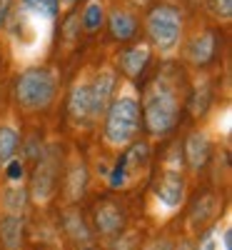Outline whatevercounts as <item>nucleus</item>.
<instances>
[{"label": "nucleus", "mask_w": 232, "mask_h": 250, "mask_svg": "<svg viewBox=\"0 0 232 250\" xmlns=\"http://www.w3.org/2000/svg\"><path fill=\"white\" fill-rule=\"evenodd\" d=\"M68 118L77 128H90L97 120L95 113V100H93V78L82 75L75 80V85L68 98Z\"/></svg>", "instance_id": "8"}, {"label": "nucleus", "mask_w": 232, "mask_h": 250, "mask_svg": "<svg viewBox=\"0 0 232 250\" xmlns=\"http://www.w3.org/2000/svg\"><path fill=\"white\" fill-rule=\"evenodd\" d=\"M142 125L153 138L167 135L180 120L182 110V90L177 78L170 75V70L157 73V78L145 88L142 93Z\"/></svg>", "instance_id": "1"}, {"label": "nucleus", "mask_w": 232, "mask_h": 250, "mask_svg": "<svg viewBox=\"0 0 232 250\" xmlns=\"http://www.w3.org/2000/svg\"><path fill=\"white\" fill-rule=\"evenodd\" d=\"M197 250H217V230H210L202 235V243Z\"/></svg>", "instance_id": "24"}, {"label": "nucleus", "mask_w": 232, "mask_h": 250, "mask_svg": "<svg viewBox=\"0 0 232 250\" xmlns=\"http://www.w3.org/2000/svg\"><path fill=\"white\" fill-rule=\"evenodd\" d=\"M75 3H77V0H58V10H62V13H65V10H70Z\"/></svg>", "instance_id": "26"}, {"label": "nucleus", "mask_w": 232, "mask_h": 250, "mask_svg": "<svg viewBox=\"0 0 232 250\" xmlns=\"http://www.w3.org/2000/svg\"><path fill=\"white\" fill-rule=\"evenodd\" d=\"M220 198L213 193L197 195L187 213V233H202L210 223H215V218L220 215Z\"/></svg>", "instance_id": "9"}, {"label": "nucleus", "mask_w": 232, "mask_h": 250, "mask_svg": "<svg viewBox=\"0 0 232 250\" xmlns=\"http://www.w3.org/2000/svg\"><path fill=\"white\" fill-rule=\"evenodd\" d=\"M217 240L222 243V250H232V230H230V223L225 225L222 235H217Z\"/></svg>", "instance_id": "25"}, {"label": "nucleus", "mask_w": 232, "mask_h": 250, "mask_svg": "<svg viewBox=\"0 0 232 250\" xmlns=\"http://www.w3.org/2000/svg\"><path fill=\"white\" fill-rule=\"evenodd\" d=\"M108 28H110V35L115 40H130L135 35V28H137V20L133 18V13L122 10V8H115L110 10L108 15Z\"/></svg>", "instance_id": "15"}, {"label": "nucleus", "mask_w": 232, "mask_h": 250, "mask_svg": "<svg viewBox=\"0 0 232 250\" xmlns=\"http://www.w3.org/2000/svg\"><path fill=\"white\" fill-rule=\"evenodd\" d=\"M23 215L5 213L0 218V243L5 250H20L23 248Z\"/></svg>", "instance_id": "14"}, {"label": "nucleus", "mask_w": 232, "mask_h": 250, "mask_svg": "<svg viewBox=\"0 0 232 250\" xmlns=\"http://www.w3.org/2000/svg\"><path fill=\"white\" fill-rule=\"evenodd\" d=\"M185 195H187V183H185L182 173L180 170H165V175L157 180V185L150 193V213L157 220L173 218L182 208Z\"/></svg>", "instance_id": "5"}, {"label": "nucleus", "mask_w": 232, "mask_h": 250, "mask_svg": "<svg viewBox=\"0 0 232 250\" xmlns=\"http://www.w3.org/2000/svg\"><path fill=\"white\" fill-rule=\"evenodd\" d=\"M142 128V108L133 85H122L113 93L110 103L102 110V140L108 148L122 150L125 145L137 140Z\"/></svg>", "instance_id": "2"}, {"label": "nucleus", "mask_w": 232, "mask_h": 250, "mask_svg": "<svg viewBox=\"0 0 232 250\" xmlns=\"http://www.w3.org/2000/svg\"><path fill=\"white\" fill-rule=\"evenodd\" d=\"M145 33H147V40L150 45L170 58L177 53L180 43H182V15L177 8L173 5H155L145 18Z\"/></svg>", "instance_id": "3"}, {"label": "nucleus", "mask_w": 232, "mask_h": 250, "mask_svg": "<svg viewBox=\"0 0 232 250\" xmlns=\"http://www.w3.org/2000/svg\"><path fill=\"white\" fill-rule=\"evenodd\" d=\"M135 3H140V5H142V3H147V0H135Z\"/></svg>", "instance_id": "28"}, {"label": "nucleus", "mask_w": 232, "mask_h": 250, "mask_svg": "<svg viewBox=\"0 0 232 250\" xmlns=\"http://www.w3.org/2000/svg\"><path fill=\"white\" fill-rule=\"evenodd\" d=\"M125 148L128 150L117 158L115 168L110 170V188H115V190H125V188L135 185L147 173V160H150V155H147L150 150H147L145 143L133 140Z\"/></svg>", "instance_id": "6"}, {"label": "nucleus", "mask_w": 232, "mask_h": 250, "mask_svg": "<svg viewBox=\"0 0 232 250\" xmlns=\"http://www.w3.org/2000/svg\"><path fill=\"white\" fill-rule=\"evenodd\" d=\"M175 250H193V245H190V240H182L180 245H175Z\"/></svg>", "instance_id": "27"}, {"label": "nucleus", "mask_w": 232, "mask_h": 250, "mask_svg": "<svg viewBox=\"0 0 232 250\" xmlns=\"http://www.w3.org/2000/svg\"><path fill=\"white\" fill-rule=\"evenodd\" d=\"M0 200H3V210L5 213H13V215H20L25 210V203H28V193L25 188L20 183H8L3 188V195H0Z\"/></svg>", "instance_id": "17"}, {"label": "nucleus", "mask_w": 232, "mask_h": 250, "mask_svg": "<svg viewBox=\"0 0 232 250\" xmlns=\"http://www.w3.org/2000/svg\"><path fill=\"white\" fill-rule=\"evenodd\" d=\"M217 53V35L213 30H202L197 35H193L185 43V60L187 62H193V65H207V62H213Z\"/></svg>", "instance_id": "11"}, {"label": "nucleus", "mask_w": 232, "mask_h": 250, "mask_svg": "<svg viewBox=\"0 0 232 250\" xmlns=\"http://www.w3.org/2000/svg\"><path fill=\"white\" fill-rule=\"evenodd\" d=\"M20 8L53 23L58 15V0H20Z\"/></svg>", "instance_id": "20"}, {"label": "nucleus", "mask_w": 232, "mask_h": 250, "mask_svg": "<svg viewBox=\"0 0 232 250\" xmlns=\"http://www.w3.org/2000/svg\"><path fill=\"white\" fill-rule=\"evenodd\" d=\"M55 93H58V80L45 68H28L25 73H20L15 83V100L28 113H40L50 108Z\"/></svg>", "instance_id": "4"}, {"label": "nucleus", "mask_w": 232, "mask_h": 250, "mask_svg": "<svg viewBox=\"0 0 232 250\" xmlns=\"http://www.w3.org/2000/svg\"><path fill=\"white\" fill-rule=\"evenodd\" d=\"M145 250H175V243L170 238H155L145 245Z\"/></svg>", "instance_id": "23"}, {"label": "nucleus", "mask_w": 232, "mask_h": 250, "mask_svg": "<svg viewBox=\"0 0 232 250\" xmlns=\"http://www.w3.org/2000/svg\"><path fill=\"white\" fill-rule=\"evenodd\" d=\"M210 153H213V140H210V135L205 130H195V133H190L185 145H182V158L187 160L190 165V170H200L207 165L210 160Z\"/></svg>", "instance_id": "12"}, {"label": "nucleus", "mask_w": 232, "mask_h": 250, "mask_svg": "<svg viewBox=\"0 0 232 250\" xmlns=\"http://www.w3.org/2000/svg\"><path fill=\"white\" fill-rule=\"evenodd\" d=\"M58 183H60V158H58L55 148L40 150V160H38V168H35L33 183H30V195L38 203H48L55 193Z\"/></svg>", "instance_id": "7"}, {"label": "nucleus", "mask_w": 232, "mask_h": 250, "mask_svg": "<svg viewBox=\"0 0 232 250\" xmlns=\"http://www.w3.org/2000/svg\"><path fill=\"white\" fill-rule=\"evenodd\" d=\"M20 148V133L8 123H0V168L18 155Z\"/></svg>", "instance_id": "18"}, {"label": "nucleus", "mask_w": 232, "mask_h": 250, "mask_svg": "<svg viewBox=\"0 0 232 250\" xmlns=\"http://www.w3.org/2000/svg\"><path fill=\"white\" fill-rule=\"evenodd\" d=\"M85 183H88V170H85V165H82L80 160H75L65 178H62V188H65V195L68 200H77L82 198V193H85Z\"/></svg>", "instance_id": "16"}, {"label": "nucleus", "mask_w": 232, "mask_h": 250, "mask_svg": "<svg viewBox=\"0 0 232 250\" xmlns=\"http://www.w3.org/2000/svg\"><path fill=\"white\" fill-rule=\"evenodd\" d=\"M205 5L210 10L215 20H222V23H230L232 18V0H205Z\"/></svg>", "instance_id": "21"}, {"label": "nucleus", "mask_w": 232, "mask_h": 250, "mask_svg": "<svg viewBox=\"0 0 232 250\" xmlns=\"http://www.w3.org/2000/svg\"><path fill=\"white\" fill-rule=\"evenodd\" d=\"M147 60H150V45H145V43L128 48L125 53H120V58H117L120 70H122V75L128 78V80H135L145 70Z\"/></svg>", "instance_id": "13"}, {"label": "nucleus", "mask_w": 232, "mask_h": 250, "mask_svg": "<svg viewBox=\"0 0 232 250\" xmlns=\"http://www.w3.org/2000/svg\"><path fill=\"white\" fill-rule=\"evenodd\" d=\"M93 223H95V230L105 238H115L117 233H122L125 228V213L122 208L113 200H100L93 210Z\"/></svg>", "instance_id": "10"}, {"label": "nucleus", "mask_w": 232, "mask_h": 250, "mask_svg": "<svg viewBox=\"0 0 232 250\" xmlns=\"http://www.w3.org/2000/svg\"><path fill=\"white\" fill-rule=\"evenodd\" d=\"M105 20V8L102 0H88V5L80 13V28H85L88 33H95Z\"/></svg>", "instance_id": "19"}, {"label": "nucleus", "mask_w": 232, "mask_h": 250, "mask_svg": "<svg viewBox=\"0 0 232 250\" xmlns=\"http://www.w3.org/2000/svg\"><path fill=\"white\" fill-rule=\"evenodd\" d=\"M62 35H65V40H75L80 35V13H73L65 25H62Z\"/></svg>", "instance_id": "22"}]
</instances>
